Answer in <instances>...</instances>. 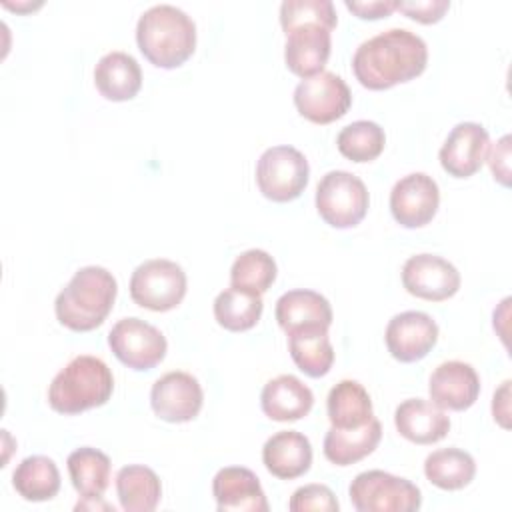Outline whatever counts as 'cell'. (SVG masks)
Masks as SVG:
<instances>
[{"label":"cell","mask_w":512,"mask_h":512,"mask_svg":"<svg viewBox=\"0 0 512 512\" xmlns=\"http://www.w3.org/2000/svg\"><path fill=\"white\" fill-rule=\"evenodd\" d=\"M426 64V42L406 28L378 32L364 40L352 56L354 76L368 90H388L410 82L426 70Z\"/></svg>","instance_id":"cell-1"},{"label":"cell","mask_w":512,"mask_h":512,"mask_svg":"<svg viewBox=\"0 0 512 512\" xmlns=\"http://www.w3.org/2000/svg\"><path fill=\"white\" fill-rule=\"evenodd\" d=\"M136 44L150 64L178 68L194 54L196 24L178 6L156 4L138 18Z\"/></svg>","instance_id":"cell-2"},{"label":"cell","mask_w":512,"mask_h":512,"mask_svg":"<svg viewBox=\"0 0 512 512\" xmlns=\"http://www.w3.org/2000/svg\"><path fill=\"white\" fill-rule=\"evenodd\" d=\"M118 294L116 278L102 266H84L58 292L54 312L62 326L74 332L98 328L110 314Z\"/></svg>","instance_id":"cell-3"},{"label":"cell","mask_w":512,"mask_h":512,"mask_svg":"<svg viewBox=\"0 0 512 512\" xmlns=\"http://www.w3.org/2000/svg\"><path fill=\"white\" fill-rule=\"evenodd\" d=\"M114 392V376L108 364L96 356L72 358L50 382L48 404L58 414H80L104 406Z\"/></svg>","instance_id":"cell-4"},{"label":"cell","mask_w":512,"mask_h":512,"mask_svg":"<svg viewBox=\"0 0 512 512\" xmlns=\"http://www.w3.org/2000/svg\"><path fill=\"white\" fill-rule=\"evenodd\" d=\"M316 210L332 228H352L360 224L368 212L370 194L366 184L352 172L330 170L316 186Z\"/></svg>","instance_id":"cell-5"},{"label":"cell","mask_w":512,"mask_h":512,"mask_svg":"<svg viewBox=\"0 0 512 512\" xmlns=\"http://www.w3.org/2000/svg\"><path fill=\"white\" fill-rule=\"evenodd\" d=\"M348 496L358 512H416L422 506V494L414 482L384 470L356 474Z\"/></svg>","instance_id":"cell-6"},{"label":"cell","mask_w":512,"mask_h":512,"mask_svg":"<svg viewBox=\"0 0 512 512\" xmlns=\"http://www.w3.org/2000/svg\"><path fill=\"white\" fill-rule=\"evenodd\" d=\"M308 178V160L294 146H272L258 158L256 184L262 196L272 202L296 200L308 186Z\"/></svg>","instance_id":"cell-7"},{"label":"cell","mask_w":512,"mask_h":512,"mask_svg":"<svg viewBox=\"0 0 512 512\" xmlns=\"http://www.w3.org/2000/svg\"><path fill=\"white\" fill-rule=\"evenodd\" d=\"M186 272L166 258H152L138 264L130 276L132 300L152 312H168L186 296Z\"/></svg>","instance_id":"cell-8"},{"label":"cell","mask_w":512,"mask_h":512,"mask_svg":"<svg viewBox=\"0 0 512 512\" xmlns=\"http://www.w3.org/2000/svg\"><path fill=\"white\" fill-rule=\"evenodd\" d=\"M108 346L124 366L138 372L158 366L168 350L164 334L136 316L122 318L110 328Z\"/></svg>","instance_id":"cell-9"},{"label":"cell","mask_w":512,"mask_h":512,"mask_svg":"<svg viewBox=\"0 0 512 512\" xmlns=\"http://www.w3.org/2000/svg\"><path fill=\"white\" fill-rule=\"evenodd\" d=\"M352 104L348 84L334 72L304 78L294 88V106L300 116L314 124H330L342 118Z\"/></svg>","instance_id":"cell-10"},{"label":"cell","mask_w":512,"mask_h":512,"mask_svg":"<svg viewBox=\"0 0 512 512\" xmlns=\"http://www.w3.org/2000/svg\"><path fill=\"white\" fill-rule=\"evenodd\" d=\"M204 392L196 376L172 370L160 376L150 390V406L154 414L172 424L190 422L202 410Z\"/></svg>","instance_id":"cell-11"},{"label":"cell","mask_w":512,"mask_h":512,"mask_svg":"<svg viewBox=\"0 0 512 512\" xmlns=\"http://www.w3.org/2000/svg\"><path fill=\"white\" fill-rule=\"evenodd\" d=\"M440 188L424 172H412L400 178L390 190V212L404 228H422L438 212Z\"/></svg>","instance_id":"cell-12"},{"label":"cell","mask_w":512,"mask_h":512,"mask_svg":"<svg viewBox=\"0 0 512 512\" xmlns=\"http://www.w3.org/2000/svg\"><path fill=\"white\" fill-rule=\"evenodd\" d=\"M460 282L456 266L436 254L410 256L402 266V286L408 294L422 300H448L458 292Z\"/></svg>","instance_id":"cell-13"},{"label":"cell","mask_w":512,"mask_h":512,"mask_svg":"<svg viewBox=\"0 0 512 512\" xmlns=\"http://www.w3.org/2000/svg\"><path fill=\"white\" fill-rule=\"evenodd\" d=\"M384 340L394 360L404 364L418 362L436 346L438 324L426 312L406 310L390 318Z\"/></svg>","instance_id":"cell-14"},{"label":"cell","mask_w":512,"mask_h":512,"mask_svg":"<svg viewBox=\"0 0 512 512\" xmlns=\"http://www.w3.org/2000/svg\"><path fill=\"white\" fill-rule=\"evenodd\" d=\"M488 148H490V136L482 124L460 122L448 132L438 152V158L442 168L450 176L470 178L486 162Z\"/></svg>","instance_id":"cell-15"},{"label":"cell","mask_w":512,"mask_h":512,"mask_svg":"<svg viewBox=\"0 0 512 512\" xmlns=\"http://www.w3.org/2000/svg\"><path fill=\"white\" fill-rule=\"evenodd\" d=\"M428 394L430 400L442 410H468L478 400L480 376L468 362H442L430 374Z\"/></svg>","instance_id":"cell-16"},{"label":"cell","mask_w":512,"mask_h":512,"mask_svg":"<svg viewBox=\"0 0 512 512\" xmlns=\"http://www.w3.org/2000/svg\"><path fill=\"white\" fill-rule=\"evenodd\" d=\"M218 512H268V500L258 476L244 466H226L212 478Z\"/></svg>","instance_id":"cell-17"},{"label":"cell","mask_w":512,"mask_h":512,"mask_svg":"<svg viewBox=\"0 0 512 512\" xmlns=\"http://www.w3.org/2000/svg\"><path fill=\"white\" fill-rule=\"evenodd\" d=\"M332 38L330 30L318 24H304L286 34L284 62L288 70L296 76L312 78L324 72V66L330 58Z\"/></svg>","instance_id":"cell-18"},{"label":"cell","mask_w":512,"mask_h":512,"mask_svg":"<svg viewBox=\"0 0 512 512\" xmlns=\"http://www.w3.org/2000/svg\"><path fill=\"white\" fill-rule=\"evenodd\" d=\"M274 316L278 326L286 332L310 330V328H330L332 324V306L316 290L296 288L284 292L276 300Z\"/></svg>","instance_id":"cell-19"},{"label":"cell","mask_w":512,"mask_h":512,"mask_svg":"<svg viewBox=\"0 0 512 512\" xmlns=\"http://www.w3.org/2000/svg\"><path fill=\"white\" fill-rule=\"evenodd\" d=\"M394 426L414 444H434L448 434L450 416L430 400L408 398L396 406Z\"/></svg>","instance_id":"cell-20"},{"label":"cell","mask_w":512,"mask_h":512,"mask_svg":"<svg viewBox=\"0 0 512 512\" xmlns=\"http://www.w3.org/2000/svg\"><path fill=\"white\" fill-rule=\"evenodd\" d=\"M262 462L280 480L300 478L312 466V444L298 430H280L264 442Z\"/></svg>","instance_id":"cell-21"},{"label":"cell","mask_w":512,"mask_h":512,"mask_svg":"<svg viewBox=\"0 0 512 512\" xmlns=\"http://www.w3.org/2000/svg\"><path fill=\"white\" fill-rule=\"evenodd\" d=\"M312 404V390L292 374H280L268 380L260 392L262 412L276 422L300 420L312 410Z\"/></svg>","instance_id":"cell-22"},{"label":"cell","mask_w":512,"mask_h":512,"mask_svg":"<svg viewBox=\"0 0 512 512\" xmlns=\"http://www.w3.org/2000/svg\"><path fill=\"white\" fill-rule=\"evenodd\" d=\"M94 84L106 100H132L142 88L140 64L128 52H108L98 60L94 68Z\"/></svg>","instance_id":"cell-23"},{"label":"cell","mask_w":512,"mask_h":512,"mask_svg":"<svg viewBox=\"0 0 512 512\" xmlns=\"http://www.w3.org/2000/svg\"><path fill=\"white\" fill-rule=\"evenodd\" d=\"M382 438V424L378 418H370L360 428L340 430L330 426L324 436V456L336 466H350L366 458L376 450Z\"/></svg>","instance_id":"cell-24"},{"label":"cell","mask_w":512,"mask_h":512,"mask_svg":"<svg viewBox=\"0 0 512 512\" xmlns=\"http://www.w3.org/2000/svg\"><path fill=\"white\" fill-rule=\"evenodd\" d=\"M328 420L334 428L350 430L364 426L370 418H374L372 400L368 390L358 380H340L334 384L326 398Z\"/></svg>","instance_id":"cell-25"},{"label":"cell","mask_w":512,"mask_h":512,"mask_svg":"<svg viewBox=\"0 0 512 512\" xmlns=\"http://www.w3.org/2000/svg\"><path fill=\"white\" fill-rule=\"evenodd\" d=\"M116 494L126 512H152L162 496L156 472L142 464L122 466L116 474Z\"/></svg>","instance_id":"cell-26"},{"label":"cell","mask_w":512,"mask_h":512,"mask_svg":"<svg viewBox=\"0 0 512 512\" xmlns=\"http://www.w3.org/2000/svg\"><path fill=\"white\" fill-rule=\"evenodd\" d=\"M12 486L28 502L52 500L60 490L58 466L48 456H28L16 466L12 474Z\"/></svg>","instance_id":"cell-27"},{"label":"cell","mask_w":512,"mask_h":512,"mask_svg":"<svg viewBox=\"0 0 512 512\" xmlns=\"http://www.w3.org/2000/svg\"><path fill=\"white\" fill-rule=\"evenodd\" d=\"M68 474L74 490L82 498H100L110 484V458L92 446L76 448L68 454Z\"/></svg>","instance_id":"cell-28"},{"label":"cell","mask_w":512,"mask_h":512,"mask_svg":"<svg viewBox=\"0 0 512 512\" xmlns=\"http://www.w3.org/2000/svg\"><path fill=\"white\" fill-rule=\"evenodd\" d=\"M288 350L294 364L310 378L326 376L334 364V348L326 328L288 334Z\"/></svg>","instance_id":"cell-29"},{"label":"cell","mask_w":512,"mask_h":512,"mask_svg":"<svg viewBox=\"0 0 512 512\" xmlns=\"http://www.w3.org/2000/svg\"><path fill=\"white\" fill-rule=\"evenodd\" d=\"M424 474L440 490H462L476 474L474 458L460 448H440L426 456Z\"/></svg>","instance_id":"cell-30"},{"label":"cell","mask_w":512,"mask_h":512,"mask_svg":"<svg viewBox=\"0 0 512 512\" xmlns=\"http://www.w3.org/2000/svg\"><path fill=\"white\" fill-rule=\"evenodd\" d=\"M264 310L262 294L246 292L240 288H226L214 298V318L230 332H244L258 324Z\"/></svg>","instance_id":"cell-31"},{"label":"cell","mask_w":512,"mask_h":512,"mask_svg":"<svg viewBox=\"0 0 512 512\" xmlns=\"http://www.w3.org/2000/svg\"><path fill=\"white\" fill-rule=\"evenodd\" d=\"M386 144L384 128L372 120H356L344 126L336 136L338 152L352 162L376 160Z\"/></svg>","instance_id":"cell-32"},{"label":"cell","mask_w":512,"mask_h":512,"mask_svg":"<svg viewBox=\"0 0 512 512\" xmlns=\"http://www.w3.org/2000/svg\"><path fill=\"white\" fill-rule=\"evenodd\" d=\"M276 262L274 258L260 248H250L236 256L230 268V286L264 294L276 280Z\"/></svg>","instance_id":"cell-33"},{"label":"cell","mask_w":512,"mask_h":512,"mask_svg":"<svg viewBox=\"0 0 512 512\" xmlns=\"http://www.w3.org/2000/svg\"><path fill=\"white\" fill-rule=\"evenodd\" d=\"M304 24H318L332 32L338 24L334 4L330 0H284L280 4V26L284 34Z\"/></svg>","instance_id":"cell-34"},{"label":"cell","mask_w":512,"mask_h":512,"mask_svg":"<svg viewBox=\"0 0 512 512\" xmlns=\"http://www.w3.org/2000/svg\"><path fill=\"white\" fill-rule=\"evenodd\" d=\"M340 504L334 496V492L324 484H306L294 490L288 502L290 512H308V510H320V512H338Z\"/></svg>","instance_id":"cell-35"},{"label":"cell","mask_w":512,"mask_h":512,"mask_svg":"<svg viewBox=\"0 0 512 512\" xmlns=\"http://www.w3.org/2000/svg\"><path fill=\"white\" fill-rule=\"evenodd\" d=\"M450 8L448 0H406L396 4V10L406 14L408 18L420 22V24H434L442 20L446 10Z\"/></svg>","instance_id":"cell-36"},{"label":"cell","mask_w":512,"mask_h":512,"mask_svg":"<svg viewBox=\"0 0 512 512\" xmlns=\"http://www.w3.org/2000/svg\"><path fill=\"white\" fill-rule=\"evenodd\" d=\"M512 138L510 134H504L496 144L488 148L486 162L490 166V172L496 182L502 186H510V144Z\"/></svg>","instance_id":"cell-37"},{"label":"cell","mask_w":512,"mask_h":512,"mask_svg":"<svg viewBox=\"0 0 512 512\" xmlns=\"http://www.w3.org/2000/svg\"><path fill=\"white\" fill-rule=\"evenodd\" d=\"M398 0H344V6L362 20L386 18L396 10Z\"/></svg>","instance_id":"cell-38"},{"label":"cell","mask_w":512,"mask_h":512,"mask_svg":"<svg viewBox=\"0 0 512 512\" xmlns=\"http://www.w3.org/2000/svg\"><path fill=\"white\" fill-rule=\"evenodd\" d=\"M508 398H510V380H504L502 386L494 392V398H492V416L502 428L510 426V422H508V416H510Z\"/></svg>","instance_id":"cell-39"},{"label":"cell","mask_w":512,"mask_h":512,"mask_svg":"<svg viewBox=\"0 0 512 512\" xmlns=\"http://www.w3.org/2000/svg\"><path fill=\"white\" fill-rule=\"evenodd\" d=\"M6 8H10V10H16V12H26V10H34V8H40L42 6V2H36V4H30V2H26V4H12V2H8V0H4L2 2Z\"/></svg>","instance_id":"cell-40"}]
</instances>
